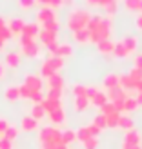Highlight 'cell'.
<instances>
[{
	"mask_svg": "<svg viewBox=\"0 0 142 149\" xmlns=\"http://www.w3.org/2000/svg\"><path fill=\"white\" fill-rule=\"evenodd\" d=\"M111 27H113V24H111V18H109V17H100V15H95V17H91V20H89V24H87L89 42L99 44L100 40L109 38Z\"/></svg>",
	"mask_w": 142,
	"mask_h": 149,
	"instance_id": "1",
	"label": "cell"
},
{
	"mask_svg": "<svg viewBox=\"0 0 142 149\" xmlns=\"http://www.w3.org/2000/svg\"><path fill=\"white\" fill-rule=\"evenodd\" d=\"M93 15L86 11V9H73L68 15V27L71 31H80V29H86L89 20H91Z\"/></svg>",
	"mask_w": 142,
	"mask_h": 149,
	"instance_id": "2",
	"label": "cell"
},
{
	"mask_svg": "<svg viewBox=\"0 0 142 149\" xmlns=\"http://www.w3.org/2000/svg\"><path fill=\"white\" fill-rule=\"evenodd\" d=\"M62 65H64V58H60V56H49V58L44 60L42 68H40V73H42L44 78H49L51 74H55V73L60 71Z\"/></svg>",
	"mask_w": 142,
	"mask_h": 149,
	"instance_id": "3",
	"label": "cell"
},
{
	"mask_svg": "<svg viewBox=\"0 0 142 149\" xmlns=\"http://www.w3.org/2000/svg\"><path fill=\"white\" fill-rule=\"evenodd\" d=\"M40 142H53V144H64L62 142V131L57 129V125H48L38 131V144Z\"/></svg>",
	"mask_w": 142,
	"mask_h": 149,
	"instance_id": "4",
	"label": "cell"
},
{
	"mask_svg": "<svg viewBox=\"0 0 142 149\" xmlns=\"http://www.w3.org/2000/svg\"><path fill=\"white\" fill-rule=\"evenodd\" d=\"M20 46H22V53L29 58L38 56V53H40L38 44L35 42V38H29V36H20Z\"/></svg>",
	"mask_w": 142,
	"mask_h": 149,
	"instance_id": "5",
	"label": "cell"
},
{
	"mask_svg": "<svg viewBox=\"0 0 142 149\" xmlns=\"http://www.w3.org/2000/svg\"><path fill=\"white\" fill-rule=\"evenodd\" d=\"M24 86L27 87V91L35 95V93H38L42 91V78L40 77H36V74H26V78H24Z\"/></svg>",
	"mask_w": 142,
	"mask_h": 149,
	"instance_id": "6",
	"label": "cell"
},
{
	"mask_svg": "<svg viewBox=\"0 0 142 149\" xmlns=\"http://www.w3.org/2000/svg\"><path fill=\"white\" fill-rule=\"evenodd\" d=\"M106 95H108V100H109V102H113V104H117V102H124V100H126V96H128V93H126L120 86L108 89V93H106Z\"/></svg>",
	"mask_w": 142,
	"mask_h": 149,
	"instance_id": "7",
	"label": "cell"
},
{
	"mask_svg": "<svg viewBox=\"0 0 142 149\" xmlns=\"http://www.w3.org/2000/svg\"><path fill=\"white\" fill-rule=\"evenodd\" d=\"M57 15L55 11L51 9V7H40L38 11H36V20H38V24H46L49 20H55Z\"/></svg>",
	"mask_w": 142,
	"mask_h": 149,
	"instance_id": "8",
	"label": "cell"
},
{
	"mask_svg": "<svg viewBox=\"0 0 142 149\" xmlns=\"http://www.w3.org/2000/svg\"><path fill=\"white\" fill-rule=\"evenodd\" d=\"M137 86H139V80H135L129 73L120 74V87L124 91H133V89L137 91Z\"/></svg>",
	"mask_w": 142,
	"mask_h": 149,
	"instance_id": "9",
	"label": "cell"
},
{
	"mask_svg": "<svg viewBox=\"0 0 142 149\" xmlns=\"http://www.w3.org/2000/svg\"><path fill=\"white\" fill-rule=\"evenodd\" d=\"M40 104H42V107L46 109V113H51V111L62 107V98H49V96H44V100Z\"/></svg>",
	"mask_w": 142,
	"mask_h": 149,
	"instance_id": "10",
	"label": "cell"
},
{
	"mask_svg": "<svg viewBox=\"0 0 142 149\" xmlns=\"http://www.w3.org/2000/svg\"><path fill=\"white\" fill-rule=\"evenodd\" d=\"M97 49H99V53H102V55H113V51H115V42L111 40V38L100 40L99 44H97Z\"/></svg>",
	"mask_w": 142,
	"mask_h": 149,
	"instance_id": "11",
	"label": "cell"
},
{
	"mask_svg": "<svg viewBox=\"0 0 142 149\" xmlns=\"http://www.w3.org/2000/svg\"><path fill=\"white\" fill-rule=\"evenodd\" d=\"M20 129L26 131V133L36 131V129H38V120H35L33 116H24V118H22V122H20Z\"/></svg>",
	"mask_w": 142,
	"mask_h": 149,
	"instance_id": "12",
	"label": "cell"
},
{
	"mask_svg": "<svg viewBox=\"0 0 142 149\" xmlns=\"http://www.w3.org/2000/svg\"><path fill=\"white\" fill-rule=\"evenodd\" d=\"M48 89H57V91H62V89H64V78L58 73L51 74V77L48 78Z\"/></svg>",
	"mask_w": 142,
	"mask_h": 149,
	"instance_id": "13",
	"label": "cell"
},
{
	"mask_svg": "<svg viewBox=\"0 0 142 149\" xmlns=\"http://www.w3.org/2000/svg\"><path fill=\"white\" fill-rule=\"evenodd\" d=\"M40 33V27H38V22H29V24L24 26L22 29V35L20 36H29V38H35L36 35Z\"/></svg>",
	"mask_w": 142,
	"mask_h": 149,
	"instance_id": "14",
	"label": "cell"
},
{
	"mask_svg": "<svg viewBox=\"0 0 142 149\" xmlns=\"http://www.w3.org/2000/svg\"><path fill=\"white\" fill-rule=\"evenodd\" d=\"M124 142L126 144H129V146H140V133L137 129H129V131H126V135H124Z\"/></svg>",
	"mask_w": 142,
	"mask_h": 149,
	"instance_id": "15",
	"label": "cell"
},
{
	"mask_svg": "<svg viewBox=\"0 0 142 149\" xmlns=\"http://www.w3.org/2000/svg\"><path fill=\"white\" fill-rule=\"evenodd\" d=\"M40 40L44 46H51V44H57V38H58V33H53V31H46V29H42L38 33Z\"/></svg>",
	"mask_w": 142,
	"mask_h": 149,
	"instance_id": "16",
	"label": "cell"
},
{
	"mask_svg": "<svg viewBox=\"0 0 142 149\" xmlns=\"http://www.w3.org/2000/svg\"><path fill=\"white\" fill-rule=\"evenodd\" d=\"M120 42L124 44V47L128 49V53H129V55H131L133 51L137 49V46H139V40H137V36H135V35H126Z\"/></svg>",
	"mask_w": 142,
	"mask_h": 149,
	"instance_id": "17",
	"label": "cell"
},
{
	"mask_svg": "<svg viewBox=\"0 0 142 149\" xmlns=\"http://www.w3.org/2000/svg\"><path fill=\"white\" fill-rule=\"evenodd\" d=\"M120 86V74H115V73H108L104 77V87L111 89V87H117Z\"/></svg>",
	"mask_w": 142,
	"mask_h": 149,
	"instance_id": "18",
	"label": "cell"
},
{
	"mask_svg": "<svg viewBox=\"0 0 142 149\" xmlns=\"http://www.w3.org/2000/svg\"><path fill=\"white\" fill-rule=\"evenodd\" d=\"M48 115H49V120L53 122V125H60V124L66 122V113H64V109H62V107H60V109L51 111V113H48Z\"/></svg>",
	"mask_w": 142,
	"mask_h": 149,
	"instance_id": "19",
	"label": "cell"
},
{
	"mask_svg": "<svg viewBox=\"0 0 142 149\" xmlns=\"http://www.w3.org/2000/svg\"><path fill=\"white\" fill-rule=\"evenodd\" d=\"M24 26H26V22L22 18H13V20H9V24H7V27H9V31L13 35H22Z\"/></svg>",
	"mask_w": 142,
	"mask_h": 149,
	"instance_id": "20",
	"label": "cell"
},
{
	"mask_svg": "<svg viewBox=\"0 0 142 149\" xmlns=\"http://www.w3.org/2000/svg\"><path fill=\"white\" fill-rule=\"evenodd\" d=\"M4 96H6V100L7 102H17L20 98V91H18V87L17 86H9L4 91Z\"/></svg>",
	"mask_w": 142,
	"mask_h": 149,
	"instance_id": "21",
	"label": "cell"
},
{
	"mask_svg": "<svg viewBox=\"0 0 142 149\" xmlns=\"http://www.w3.org/2000/svg\"><path fill=\"white\" fill-rule=\"evenodd\" d=\"M89 106H91V102H89L87 96H77V98H75V111H78V113L86 111Z\"/></svg>",
	"mask_w": 142,
	"mask_h": 149,
	"instance_id": "22",
	"label": "cell"
},
{
	"mask_svg": "<svg viewBox=\"0 0 142 149\" xmlns=\"http://www.w3.org/2000/svg\"><path fill=\"white\" fill-rule=\"evenodd\" d=\"M118 127L124 129V131L133 129V118H131L129 115H122V113H120V118H118Z\"/></svg>",
	"mask_w": 142,
	"mask_h": 149,
	"instance_id": "23",
	"label": "cell"
},
{
	"mask_svg": "<svg viewBox=\"0 0 142 149\" xmlns=\"http://www.w3.org/2000/svg\"><path fill=\"white\" fill-rule=\"evenodd\" d=\"M71 55H73V47L69 46V44H58L55 56H60V58H64V56H71Z\"/></svg>",
	"mask_w": 142,
	"mask_h": 149,
	"instance_id": "24",
	"label": "cell"
},
{
	"mask_svg": "<svg viewBox=\"0 0 142 149\" xmlns=\"http://www.w3.org/2000/svg\"><path fill=\"white\" fill-rule=\"evenodd\" d=\"M139 109V102L135 96H126L124 100V111H128V113H133V111Z\"/></svg>",
	"mask_w": 142,
	"mask_h": 149,
	"instance_id": "25",
	"label": "cell"
},
{
	"mask_svg": "<svg viewBox=\"0 0 142 149\" xmlns=\"http://www.w3.org/2000/svg\"><path fill=\"white\" fill-rule=\"evenodd\" d=\"M6 65H9V68H18L20 65V55L18 53H7L6 55Z\"/></svg>",
	"mask_w": 142,
	"mask_h": 149,
	"instance_id": "26",
	"label": "cell"
},
{
	"mask_svg": "<svg viewBox=\"0 0 142 149\" xmlns=\"http://www.w3.org/2000/svg\"><path fill=\"white\" fill-rule=\"evenodd\" d=\"M106 102H109V100H108V95H106V93H102V91H99V93H97L93 98H91V104H93L95 107H99V109H100Z\"/></svg>",
	"mask_w": 142,
	"mask_h": 149,
	"instance_id": "27",
	"label": "cell"
},
{
	"mask_svg": "<svg viewBox=\"0 0 142 149\" xmlns=\"http://www.w3.org/2000/svg\"><path fill=\"white\" fill-rule=\"evenodd\" d=\"M73 38L77 40L78 44L89 42V31H87V27L86 29H80V31H73Z\"/></svg>",
	"mask_w": 142,
	"mask_h": 149,
	"instance_id": "28",
	"label": "cell"
},
{
	"mask_svg": "<svg viewBox=\"0 0 142 149\" xmlns=\"http://www.w3.org/2000/svg\"><path fill=\"white\" fill-rule=\"evenodd\" d=\"M46 109L42 107V104H35V106L31 107V116L35 118V120H42L44 116H46Z\"/></svg>",
	"mask_w": 142,
	"mask_h": 149,
	"instance_id": "29",
	"label": "cell"
},
{
	"mask_svg": "<svg viewBox=\"0 0 142 149\" xmlns=\"http://www.w3.org/2000/svg\"><path fill=\"white\" fill-rule=\"evenodd\" d=\"M75 140H77V131H75V129H66V131H62V142L66 146L73 144Z\"/></svg>",
	"mask_w": 142,
	"mask_h": 149,
	"instance_id": "30",
	"label": "cell"
},
{
	"mask_svg": "<svg viewBox=\"0 0 142 149\" xmlns=\"http://www.w3.org/2000/svg\"><path fill=\"white\" fill-rule=\"evenodd\" d=\"M113 55L117 56V58H126V56H129V53H128V49L124 47V44L118 40V42H115V51H113Z\"/></svg>",
	"mask_w": 142,
	"mask_h": 149,
	"instance_id": "31",
	"label": "cell"
},
{
	"mask_svg": "<svg viewBox=\"0 0 142 149\" xmlns=\"http://www.w3.org/2000/svg\"><path fill=\"white\" fill-rule=\"evenodd\" d=\"M118 118H120V113H118V111H115V113L108 115V116H106V124H108V127H111V129L118 127Z\"/></svg>",
	"mask_w": 142,
	"mask_h": 149,
	"instance_id": "32",
	"label": "cell"
},
{
	"mask_svg": "<svg viewBox=\"0 0 142 149\" xmlns=\"http://www.w3.org/2000/svg\"><path fill=\"white\" fill-rule=\"evenodd\" d=\"M75 131H77V140L78 142H86L87 138H91V135H89V131H87V125H82V127L75 129Z\"/></svg>",
	"mask_w": 142,
	"mask_h": 149,
	"instance_id": "33",
	"label": "cell"
},
{
	"mask_svg": "<svg viewBox=\"0 0 142 149\" xmlns=\"http://www.w3.org/2000/svg\"><path fill=\"white\" fill-rule=\"evenodd\" d=\"M2 136H4V138H7V140H11V142H13V140L18 136V127H15V125H11V124H9V127L6 129V133H4Z\"/></svg>",
	"mask_w": 142,
	"mask_h": 149,
	"instance_id": "34",
	"label": "cell"
},
{
	"mask_svg": "<svg viewBox=\"0 0 142 149\" xmlns=\"http://www.w3.org/2000/svg\"><path fill=\"white\" fill-rule=\"evenodd\" d=\"M91 124H95V125H97V127H99L100 131H104V129L108 127V124H106V116H104V115H100V113H99V115H97V116L93 118V122H91Z\"/></svg>",
	"mask_w": 142,
	"mask_h": 149,
	"instance_id": "35",
	"label": "cell"
},
{
	"mask_svg": "<svg viewBox=\"0 0 142 149\" xmlns=\"http://www.w3.org/2000/svg\"><path fill=\"white\" fill-rule=\"evenodd\" d=\"M58 27H60V24H58L57 18L46 22V24H42V29H46V31H53V33H58Z\"/></svg>",
	"mask_w": 142,
	"mask_h": 149,
	"instance_id": "36",
	"label": "cell"
},
{
	"mask_svg": "<svg viewBox=\"0 0 142 149\" xmlns=\"http://www.w3.org/2000/svg\"><path fill=\"white\" fill-rule=\"evenodd\" d=\"M140 2L142 0H124V6L128 11H137V9H140Z\"/></svg>",
	"mask_w": 142,
	"mask_h": 149,
	"instance_id": "37",
	"label": "cell"
},
{
	"mask_svg": "<svg viewBox=\"0 0 142 149\" xmlns=\"http://www.w3.org/2000/svg\"><path fill=\"white\" fill-rule=\"evenodd\" d=\"M82 147H84V149H97V147H99V138H97V136L87 138L86 142H82Z\"/></svg>",
	"mask_w": 142,
	"mask_h": 149,
	"instance_id": "38",
	"label": "cell"
},
{
	"mask_svg": "<svg viewBox=\"0 0 142 149\" xmlns=\"http://www.w3.org/2000/svg\"><path fill=\"white\" fill-rule=\"evenodd\" d=\"M104 11H106V17H111V15L117 13V0H111L104 6Z\"/></svg>",
	"mask_w": 142,
	"mask_h": 149,
	"instance_id": "39",
	"label": "cell"
},
{
	"mask_svg": "<svg viewBox=\"0 0 142 149\" xmlns=\"http://www.w3.org/2000/svg\"><path fill=\"white\" fill-rule=\"evenodd\" d=\"M115 106H113V104H111V102H106V104H104V106L100 107V115H104V116H108V115H111V113H115Z\"/></svg>",
	"mask_w": 142,
	"mask_h": 149,
	"instance_id": "40",
	"label": "cell"
},
{
	"mask_svg": "<svg viewBox=\"0 0 142 149\" xmlns=\"http://www.w3.org/2000/svg\"><path fill=\"white\" fill-rule=\"evenodd\" d=\"M86 91H87V87L82 86V84L73 86V95H75V98H77V96H86Z\"/></svg>",
	"mask_w": 142,
	"mask_h": 149,
	"instance_id": "41",
	"label": "cell"
},
{
	"mask_svg": "<svg viewBox=\"0 0 142 149\" xmlns=\"http://www.w3.org/2000/svg\"><path fill=\"white\" fill-rule=\"evenodd\" d=\"M36 4V0H18V6H20V9H24V11H27V9H31V7Z\"/></svg>",
	"mask_w": 142,
	"mask_h": 149,
	"instance_id": "42",
	"label": "cell"
},
{
	"mask_svg": "<svg viewBox=\"0 0 142 149\" xmlns=\"http://www.w3.org/2000/svg\"><path fill=\"white\" fill-rule=\"evenodd\" d=\"M11 36H13V33L9 31V27H7V26L0 27V38H2V40H9Z\"/></svg>",
	"mask_w": 142,
	"mask_h": 149,
	"instance_id": "43",
	"label": "cell"
},
{
	"mask_svg": "<svg viewBox=\"0 0 142 149\" xmlns=\"http://www.w3.org/2000/svg\"><path fill=\"white\" fill-rule=\"evenodd\" d=\"M108 2H111V0H86V4L87 6H91V7H99V6H106Z\"/></svg>",
	"mask_w": 142,
	"mask_h": 149,
	"instance_id": "44",
	"label": "cell"
},
{
	"mask_svg": "<svg viewBox=\"0 0 142 149\" xmlns=\"http://www.w3.org/2000/svg\"><path fill=\"white\" fill-rule=\"evenodd\" d=\"M18 91H20V98H31V93H29L27 91V87L24 86V84H22V86H18Z\"/></svg>",
	"mask_w": 142,
	"mask_h": 149,
	"instance_id": "45",
	"label": "cell"
},
{
	"mask_svg": "<svg viewBox=\"0 0 142 149\" xmlns=\"http://www.w3.org/2000/svg\"><path fill=\"white\" fill-rule=\"evenodd\" d=\"M0 149H13V142L2 136V138H0Z\"/></svg>",
	"mask_w": 142,
	"mask_h": 149,
	"instance_id": "46",
	"label": "cell"
},
{
	"mask_svg": "<svg viewBox=\"0 0 142 149\" xmlns=\"http://www.w3.org/2000/svg\"><path fill=\"white\" fill-rule=\"evenodd\" d=\"M87 131H89V135H91V136H99L100 133H102V131L97 127L95 124H89V125H87Z\"/></svg>",
	"mask_w": 142,
	"mask_h": 149,
	"instance_id": "47",
	"label": "cell"
},
{
	"mask_svg": "<svg viewBox=\"0 0 142 149\" xmlns=\"http://www.w3.org/2000/svg\"><path fill=\"white\" fill-rule=\"evenodd\" d=\"M7 127H9V122H7L6 118H0V136H2L4 133H6Z\"/></svg>",
	"mask_w": 142,
	"mask_h": 149,
	"instance_id": "48",
	"label": "cell"
},
{
	"mask_svg": "<svg viewBox=\"0 0 142 149\" xmlns=\"http://www.w3.org/2000/svg\"><path fill=\"white\" fill-rule=\"evenodd\" d=\"M99 91H100V89H97V87H87V91H86V96L89 98V102H91V98H93V96H95L97 93H99Z\"/></svg>",
	"mask_w": 142,
	"mask_h": 149,
	"instance_id": "49",
	"label": "cell"
},
{
	"mask_svg": "<svg viewBox=\"0 0 142 149\" xmlns=\"http://www.w3.org/2000/svg\"><path fill=\"white\" fill-rule=\"evenodd\" d=\"M29 100H33L35 104H40L42 100H44V95H42V91H38V93H35V95H31V98Z\"/></svg>",
	"mask_w": 142,
	"mask_h": 149,
	"instance_id": "50",
	"label": "cell"
},
{
	"mask_svg": "<svg viewBox=\"0 0 142 149\" xmlns=\"http://www.w3.org/2000/svg\"><path fill=\"white\" fill-rule=\"evenodd\" d=\"M62 6V0H49V7L55 9V7H60Z\"/></svg>",
	"mask_w": 142,
	"mask_h": 149,
	"instance_id": "51",
	"label": "cell"
},
{
	"mask_svg": "<svg viewBox=\"0 0 142 149\" xmlns=\"http://www.w3.org/2000/svg\"><path fill=\"white\" fill-rule=\"evenodd\" d=\"M135 68L142 71V55H139V56L135 58Z\"/></svg>",
	"mask_w": 142,
	"mask_h": 149,
	"instance_id": "52",
	"label": "cell"
},
{
	"mask_svg": "<svg viewBox=\"0 0 142 149\" xmlns=\"http://www.w3.org/2000/svg\"><path fill=\"white\" fill-rule=\"evenodd\" d=\"M135 24H137V27H139L140 31H142V13H140L139 17H137V20H135Z\"/></svg>",
	"mask_w": 142,
	"mask_h": 149,
	"instance_id": "53",
	"label": "cell"
},
{
	"mask_svg": "<svg viewBox=\"0 0 142 149\" xmlns=\"http://www.w3.org/2000/svg\"><path fill=\"white\" fill-rule=\"evenodd\" d=\"M6 77V65L4 64H0V80H2Z\"/></svg>",
	"mask_w": 142,
	"mask_h": 149,
	"instance_id": "54",
	"label": "cell"
},
{
	"mask_svg": "<svg viewBox=\"0 0 142 149\" xmlns=\"http://www.w3.org/2000/svg\"><path fill=\"white\" fill-rule=\"evenodd\" d=\"M36 4H40L44 7H49V0H36Z\"/></svg>",
	"mask_w": 142,
	"mask_h": 149,
	"instance_id": "55",
	"label": "cell"
},
{
	"mask_svg": "<svg viewBox=\"0 0 142 149\" xmlns=\"http://www.w3.org/2000/svg\"><path fill=\"white\" fill-rule=\"evenodd\" d=\"M135 98H137V102H139V106H142V91H139V93H137Z\"/></svg>",
	"mask_w": 142,
	"mask_h": 149,
	"instance_id": "56",
	"label": "cell"
},
{
	"mask_svg": "<svg viewBox=\"0 0 142 149\" xmlns=\"http://www.w3.org/2000/svg\"><path fill=\"white\" fill-rule=\"evenodd\" d=\"M122 149H135V146H129V144H126V142H122Z\"/></svg>",
	"mask_w": 142,
	"mask_h": 149,
	"instance_id": "57",
	"label": "cell"
},
{
	"mask_svg": "<svg viewBox=\"0 0 142 149\" xmlns=\"http://www.w3.org/2000/svg\"><path fill=\"white\" fill-rule=\"evenodd\" d=\"M75 0H62V6H73Z\"/></svg>",
	"mask_w": 142,
	"mask_h": 149,
	"instance_id": "58",
	"label": "cell"
},
{
	"mask_svg": "<svg viewBox=\"0 0 142 149\" xmlns=\"http://www.w3.org/2000/svg\"><path fill=\"white\" fill-rule=\"evenodd\" d=\"M4 46H6V40L0 38V51H4Z\"/></svg>",
	"mask_w": 142,
	"mask_h": 149,
	"instance_id": "59",
	"label": "cell"
},
{
	"mask_svg": "<svg viewBox=\"0 0 142 149\" xmlns=\"http://www.w3.org/2000/svg\"><path fill=\"white\" fill-rule=\"evenodd\" d=\"M4 26H7V24H6V20H4L2 17H0V27H4Z\"/></svg>",
	"mask_w": 142,
	"mask_h": 149,
	"instance_id": "60",
	"label": "cell"
},
{
	"mask_svg": "<svg viewBox=\"0 0 142 149\" xmlns=\"http://www.w3.org/2000/svg\"><path fill=\"white\" fill-rule=\"evenodd\" d=\"M137 91H142V80L139 82V86H137Z\"/></svg>",
	"mask_w": 142,
	"mask_h": 149,
	"instance_id": "61",
	"label": "cell"
},
{
	"mask_svg": "<svg viewBox=\"0 0 142 149\" xmlns=\"http://www.w3.org/2000/svg\"><path fill=\"white\" fill-rule=\"evenodd\" d=\"M139 11H140V13H142V2H140V9H139Z\"/></svg>",
	"mask_w": 142,
	"mask_h": 149,
	"instance_id": "62",
	"label": "cell"
},
{
	"mask_svg": "<svg viewBox=\"0 0 142 149\" xmlns=\"http://www.w3.org/2000/svg\"><path fill=\"white\" fill-rule=\"evenodd\" d=\"M135 149H142V147H140V146H137V147H135Z\"/></svg>",
	"mask_w": 142,
	"mask_h": 149,
	"instance_id": "63",
	"label": "cell"
}]
</instances>
